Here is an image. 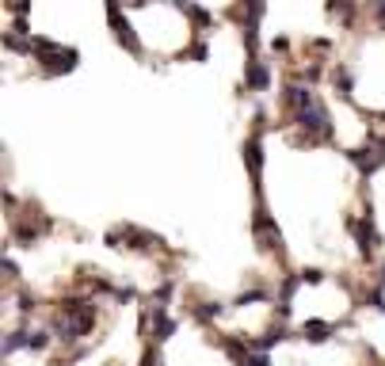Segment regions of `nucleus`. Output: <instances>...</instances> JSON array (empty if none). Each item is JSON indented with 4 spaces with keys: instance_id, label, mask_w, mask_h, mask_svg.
I'll return each mask as SVG.
<instances>
[{
    "instance_id": "nucleus-1",
    "label": "nucleus",
    "mask_w": 385,
    "mask_h": 366,
    "mask_svg": "<svg viewBox=\"0 0 385 366\" xmlns=\"http://www.w3.org/2000/svg\"><path fill=\"white\" fill-rule=\"evenodd\" d=\"M92 328H96V305L88 302V298H69V302H61L58 317H54V336H58L61 343H77L80 336H88Z\"/></svg>"
},
{
    "instance_id": "nucleus-2",
    "label": "nucleus",
    "mask_w": 385,
    "mask_h": 366,
    "mask_svg": "<svg viewBox=\"0 0 385 366\" xmlns=\"http://www.w3.org/2000/svg\"><path fill=\"white\" fill-rule=\"evenodd\" d=\"M31 58L42 65L46 77H61V73L77 69V50L73 46H61L46 35H35V46H31Z\"/></svg>"
},
{
    "instance_id": "nucleus-3",
    "label": "nucleus",
    "mask_w": 385,
    "mask_h": 366,
    "mask_svg": "<svg viewBox=\"0 0 385 366\" xmlns=\"http://www.w3.org/2000/svg\"><path fill=\"white\" fill-rule=\"evenodd\" d=\"M294 122L302 126V142H328L332 138V115H328V107L321 103V96H317L313 103H309L305 111H298Z\"/></svg>"
},
{
    "instance_id": "nucleus-4",
    "label": "nucleus",
    "mask_w": 385,
    "mask_h": 366,
    "mask_svg": "<svg viewBox=\"0 0 385 366\" xmlns=\"http://www.w3.org/2000/svg\"><path fill=\"white\" fill-rule=\"evenodd\" d=\"M107 244L111 248H126V252H153V248H161V237L138 229V225H115L107 233Z\"/></svg>"
},
{
    "instance_id": "nucleus-5",
    "label": "nucleus",
    "mask_w": 385,
    "mask_h": 366,
    "mask_svg": "<svg viewBox=\"0 0 385 366\" xmlns=\"http://www.w3.org/2000/svg\"><path fill=\"white\" fill-rule=\"evenodd\" d=\"M347 161H351L355 168H359V176H370V172H378V168L385 164V142H381V138H370V142H366V145L351 149V153H347Z\"/></svg>"
},
{
    "instance_id": "nucleus-6",
    "label": "nucleus",
    "mask_w": 385,
    "mask_h": 366,
    "mask_svg": "<svg viewBox=\"0 0 385 366\" xmlns=\"http://www.w3.org/2000/svg\"><path fill=\"white\" fill-rule=\"evenodd\" d=\"M347 233H351L355 240H359V252L362 260H370L374 252H378V229H374V218L370 214H359V218H347Z\"/></svg>"
},
{
    "instance_id": "nucleus-7",
    "label": "nucleus",
    "mask_w": 385,
    "mask_h": 366,
    "mask_svg": "<svg viewBox=\"0 0 385 366\" xmlns=\"http://www.w3.org/2000/svg\"><path fill=\"white\" fill-rule=\"evenodd\" d=\"M107 20H111V27H115V39H118L122 46H126L130 54H142V42H138L134 27L122 20V8H118V4H107Z\"/></svg>"
},
{
    "instance_id": "nucleus-8",
    "label": "nucleus",
    "mask_w": 385,
    "mask_h": 366,
    "mask_svg": "<svg viewBox=\"0 0 385 366\" xmlns=\"http://www.w3.org/2000/svg\"><path fill=\"white\" fill-rule=\"evenodd\" d=\"M267 84H271V65L264 58H252L248 69H244V88L248 92H264Z\"/></svg>"
},
{
    "instance_id": "nucleus-9",
    "label": "nucleus",
    "mask_w": 385,
    "mask_h": 366,
    "mask_svg": "<svg viewBox=\"0 0 385 366\" xmlns=\"http://www.w3.org/2000/svg\"><path fill=\"white\" fill-rule=\"evenodd\" d=\"M298 332H302V340H309V343H324L328 336L336 332V324H328V321H305Z\"/></svg>"
},
{
    "instance_id": "nucleus-10",
    "label": "nucleus",
    "mask_w": 385,
    "mask_h": 366,
    "mask_svg": "<svg viewBox=\"0 0 385 366\" xmlns=\"http://www.w3.org/2000/svg\"><path fill=\"white\" fill-rule=\"evenodd\" d=\"M244 164H248V168H252V176L259 180V164H264V149H259V138L244 142Z\"/></svg>"
},
{
    "instance_id": "nucleus-11",
    "label": "nucleus",
    "mask_w": 385,
    "mask_h": 366,
    "mask_svg": "<svg viewBox=\"0 0 385 366\" xmlns=\"http://www.w3.org/2000/svg\"><path fill=\"white\" fill-rule=\"evenodd\" d=\"M191 313H195V317H199V321H202V324H210V321H218V317L225 313V305H221V302H202V305H195V309H191Z\"/></svg>"
},
{
    "instance_id": "nucleus-12",
    "label": "nucleus",
    "mask_w": 385,
    "mask_h": 366,
    "mask_svg": "<svg viewBox=\"0 0 385 366\" xmlns=\"http://www.w3.org/2000/svg\"><path fill=\"white\" fill-rule=\"evenodd\" d=\"M16 351H27V328H16V332L4 336V355H16Z\"/></svg>"
},
{
    "instance_id": "nucleus-13",
    "label": "nucleus",
    "mask_w": 385,
    "mask_h": 366,
    "mask_svg": "<svg viewBox=\"0 0 385 366\" xmlns=\"http://www.w3.org/2000/svg\"><path fill=\"white\" fill-rule=\"evenodd\" d=\"M332 80H336V88H340V96L351 99V69H347V65H336V69H332Z\"/></svg>"
},
{
    "instance_id": "nucleus-14",
    "label": "nucleus",
    "mask_w": 385,
    "mask_h": 366,
    "mask_svg": "<svg viewBox=\"0 0 385 366\" xmlns=\"http://www.w3.org/2000/svg\"><path fill=\"white\" fill-rule=\"evenodd\" d=\"M366 305L374 309V313H385V286L381 283H374V290H366V298H362Z\"/></svg>"
},
{
    "instance_id": "nucleus-15",
    "label": "nucleus",
    "mask_w": 385,
    "mask_h": 366,
    "mask_svg": "<svg viewBox=\"0 0 385 366\" xmlns=\"http://www.w3.org/2000/svg\"><path fill=\"white\" fill-rule=\"evenodd\" d=\"M176 8H180L183 16H191L199 27H210V12H206V8H199V4H176Z\"/></svg>"
},
{
    "instance_id": "nucleus-16",
    "label": "nucleus",
    "mask_w": 385,
    "mask_h": 366,
    "mask_svg": "<svg viewBox=\"0 0 385 366\" xmlns=\"http://www.w3.org/2000/svg\"><path fill=\"white\" fill-rule=\"evenodd\" d=\"M50 347V332H35V328H27V351H46Z\"/></svg>"
},
{
    "instance_id": "nucleus-17",
    "label": "nucleus",
    "mask_w": 385,
    "mask_h": 366,
    "mask_svg": "<svg viewBox=\"0 0 385 366\" xmlns=\"http://www.w3.org/2000/svg\"><path fill=\"white\" fill-rule=\"evenodd\" d=\"M237 366H271V359L264 351H248L244 359H237Z\"/></svg>"
},
{
    "instance_id": "nucleus-18",
    "label": "nucleus",
    "mask_w": 385,
    "mask_h": 366,
    "mask_svg": "<svg viewBox=\"0 0 385 366\" xmlns=\"http://www.w3.org/2000/svg\"><path fill=\"white\" fill-rule=\"evenodd\" d=\"M302 275V286H317V283H324V271H317V267H305V271H298Z\"/></svg>"
},
{
    "instance_id": "nucleus-19",
    "label": "nucleus",
    "mask_w": 385,
    "mask_h": 366,
    "mask_svg": "<svg viewBox=\"0 0 385 366\" xmlns=\"http://www.w3.org/2000/svg\"><path fill=\"white\" fill-rule=\"evenodd\" d=\"M142 366H164V359H161V351H157L153 343L145 347V355H142Z\"/></svg>"
},
{
    "instance_id": "nucleus-20",
    "label": "nucleus",
    "mask_w": 385,
    "mask_h": 366,
    "mask_svg": "<svg viewBox=\"0 0 385 366\" xmlns=\"http://www.w3.org/2000/svg\"><path fill=\"white\" fill-rule=\"evenodd\" d=\"M20 313H23V317H31V313H35V298L27 294V290L20 294Z\"/></svg>"
},
{
    "instance_id": "nucleus-21",
    "label": "nucleus",
    "mask_w": 385,
    "mask_h": 366,
    "mask_svg": "<svg viewBox=\"0 0 385 366\" xmlns=\"http://www.w3.org/2000/svg\"><path fill=\"white\" fill-rule=\"evenodd\" d=\"M183 58H206V42H195V46H187V50H183Z\"/></svg>"
},
{
    "instance_id": "nucleus-22",
    "label": "nucleus",
    "mask_w": 385,
    "mask_h": 366,
    "mask_svg": "<svg viewBox=\"0 0 385 366\" xmlns=\"http://www.w3.org/2000/svg\"><path fill=\"white\" fill-rule=\"evenodd\" d=\"M4 275L12 279V283H16V279H20V267H16V260H4Z\"/></svg>"
}]
</instances>
